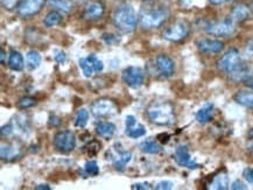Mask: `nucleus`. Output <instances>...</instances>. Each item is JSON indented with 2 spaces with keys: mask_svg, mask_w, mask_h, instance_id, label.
Wrapping results in <instances>:
<instances>
[{
  "mask_svg": "<svg viewBox=\"0 0 253 190\" xmlns=\"http://www.w3.org/2000/svg\"><path fill=\"white\" fill-rule=\"evenodd\" d=\"M217 67L222 73L229 75L233 80L244 83L251 78L253 68L242 59L241 53L236 48H231L217 62Z\"/></svg>",
  "mask_w": 253,
  "mask_h": 190,
  "instance_id": "nucleus-1",
  "label": "nucleus"
},
{
  "mask_svg": "<svg viewBox=\"0 0 253 190\" xmlns=\"http://www.w3.org/2000/svg\"><path fill=\"white\" fill-rule=\"evenodd\" d=\"M112 22L121 33L129 34L137 28L138 18L132 6L124 4L117 7L112 15Z\"/></svg>",
  "mask_w": 253,
  "mask_h": 190,
  "instance_id": "nucleus-2",
  "label": "nucleus"
},
{
  "mask_svg": "<svg viewBox=\"0 0 253 190\" xmlns=\"http://www.w3.org/2000/svg\"><path fill=\"white\" fill-rule=\"evenodd\" d=\"M148 120L158 126H169L175 123L174 106L168 102H155L147 109Z\"/></svg>",
  "mask_w": 253,
  "mask_h": 190,
  "instance_id": "nucleus-3",
  "label": "nucleus"
},
{
  "mask_svg": "<svg viewBox=\"0 0 253 190\" xmlns=\"http://www.w3.org/2000/svg\"><path fill=\"white\" fill-rule=\"evenodd\" d=\"M169 18V11L166 7H155L153 9H146L139 15V21L145 30H154L161 27Z\"/></svg>",
  "mask_w": 253,
  "mask_h": 190,
  "instance_id": "nucleus-4",
  "label": "nucleus"
},
{
  "mask_svg": "<svg viewBox=\"0 0 253 190\" xmlns=\"http://www.w3.org/2000/svg\"><path fill=\"white\" fill-rule=\"evenodd\" d=\"M207 34L216 38H230L237 32V24L231 18H225L222 20L211 21L204 27Z\"/></svg>",
  "mask_w": 253,
  "mask_h": 190,
  "instance_id": "nucleus-5",
  "label": "nucleus"
},
{
  "mask_svg": "<svg viewBox=\"0 0 253 190\" xmlns=\"http://www.w3.org/2000/svg\"><path fill=\"white\" fill-rule=\"evenodd\" d=\"M53 145L56 151L61 153L73 152L76 147V135L73 131L64 130L54 135Z\"/></svg>",
  "mask_w": 253,
  "mask_h": 190,
  "instance_id": "nucleus-6",
  "label": "nucleus"
},
{
  "mask_svg": "<svg viewBox=\"0 0 253 190\" xmlns=\"http://www.w3.org/2000/svg\"><path fill=\"white\" fill-rule=\"evenodd\" d=\"M189 32L190 27L188 22L180 20L167 27L162 33V38L169 42H180L189 35Z\"/></svg>",
  "mask_w": 253,
  "mask_h": 190,
  "instance_id": "nucleus-7",
  "label": "nucleus"
},
{
  "mask_svg": "<svg viewBox=\"0 0 253 190\" xmlns=\"http://www.w3.org/2000/svg\"><path fill=\"white\" fill-rule=\"evenodd\" d=\"M91 114L96 118H109L118 114V106L111 99L100 98L92 103Z\"/></svg>",
  "mask_w": 253,
  "mask_h": 190,
  "instance_id": "nucleus-8",
  "label": "nucleus"
},
{
  "mask_svg": "<svg viewBox=\"0 0 253 190\" xmlns=\"http://www.w3.org/2000/svg\"><path fill=\"white\" fill-rule=\"evenodd\" d=\"M123 82L129 88L137 89L144 84L145 73L139 67H127L122 74Z\"/></svg>",
  "mask_w": 253,
  "mask_h": 190,
  "instance_id": "nucleus-9",
  "label": "nucleus"
},
{
  "mask_svg": "<svg viewBox=\"0 0 253 190\" xmlns=\"http://www.w3.org/2000/svg\"><path fill=\"white\" fill-rule=\"evenodd\" d=\"M47 0H21L20 5L18 6L17 13L22 19H28L37 15L43 8Z\"/></svg>",
  "mask_w": 253,
  "mask_h": 190,
  "instance_id": "nucleus-10",
  "label": "nucleus"
},
{
  "mask_svg": "<svg viewBox=\"0 0 253 190\" xmlns=\"http://www.w3.org/2000/svg\"><path fill=\"white\" fill-rule=\"evenodd\" d=\"M154 67L159 75L164 78H169L175 73V63L166 54H160L155 57Z\"/></svg>",
  "mask_w": 253,
  "mask_h": 190,
  "instance_id": "nucleus-11",
  "label": "nucleus"
},
{
  "mask_svg": "<svg viewBox=\"0 0 253 190\" xmlns=\"http://www.w3.org/2000/svg\"><path fill=\"white\" fill-rule=\"evenodd\" d=\"M196 46L204 55H215L224 49V42L215 38H200L196 41Z\"/></svg>",
  "mask_w": 253,
  "mask_h": 190,
  "instance_id": "nucleus-12",
  "label": "nucleus"
},
{
  "mask_svg": "<svg viewBox=\"0 0 253 190\" xmlns=\"http://www.w3.org/2000/svg\"><path fill=\"white\" fill-rule=\"evenodd\" d=\"M174 157L178 166L186 167V168H189V169L199 168V163L195 162V161L191 159L190 153L189 151H188V147L186 145H178L176 150H175Z\"/></svg>",
  "mask_w": 253,
  "mask_h": 190,
  "instance_id": "nucleus-13",
  "label": "nucleus"
},
{
  "mask_svg": "<svg viewBox=\"0 0 253 190\" xmlns=\"http://www.w3.org/2000/svg\"><path fill=\"white\" fill-rule=\"evenodd\" d=\"M104 12H105V7H104L102 2L92 1L85 6L82 13V18L86 21H95L103 17Z\"/></svg>",
  "mask_w": 253,
  "mask_h": 190,
  "instance_id": "nucleus-14",
  "label": "nucleus"
},
{
  "mask_svg": "<svg viewBox=\"0 0 253 190\" xmlns=\"http://www.w3.org/2000/svg\"><path fill=\"white\" fill-rule=\"evenodd\" d=\"M230 18L232 19L236 24H241L251 18V7L246 4H238L233 6L230 12Z\"/></svg>",
  "mask_w": 253,
  "mask_h": 190,
  "instance_id": "nucleus-15",
  "label": "nucleus"
},
{
  "mask_svg": "<svg viewBox=\"0 0 253 190\" xmlns=\"http://www.w3.org/2000/svg\"><path fill=\"white\" fill-rule=\"evenodd\" d=\"M213 111H215V106L211 103H207L206 105H203L199 111L196 112V120L199 124H208L212 120L213 117Z\"/></svg>",
  "mask_w": 253,
  "mask_h": 190,
  "instance_id": "nucleus-16",
  "label": "nucleus"
},
{
  "mask_svg": "<svg viewBox=\"0 0 253 190\" xmlns=\"http://www.w3.org/2000/svg\"><path fill=\"white\" fill-rule=\"evenodd\" d=\"M237 104L253 110V90H241L233 96Z\"/></svg>",
  "mask_w": 253,
  "mask_h": 190,
  "instance_id": "nucleus-17",
  "label": "nucleus"
},
{
  "mask_svg": "<svg viewBox=\"0 0 253 190\" xmlns=\"http://www.w3.org/2000/svg\"><path fill=\"white\" fill-rule=\"evenodd\" d=\"M20 155V148L15 146V144H6L1 145V150H0V156L2 161L14 160Z\"/></svg>",
  "mask_w": 253,
  "mask_h": 190,
  "instance_id": "nucleus-18",
  "label": "nucleus"
},
{
  "mask_svg": "<svg viewBox=\"0 0 253 190\" xmlns=\"http://www.w3.org/2000/svg\"><path fill=\"white\" fill-rule=\"evenodd\" d=\"M8 67L13 72H21L25 67L24 57L18 50L12 49L8 56Z\"/></svg>",
  "mask_w": 253,
  "mask_h": 190,
  "instance_id": "nucleus-19",
  "label": "nucleus"
},
{
  "mask_svg": "<svg viewBox=\"0 0 253 190\" xmlns=\"http://www.w3.org/2000/svg\"><path fill=\"white\" fill-rule=\"evenodd\" d=\"M116 132V125L110 123V121H103L96 126V133L103 139L109 140L111 139Z\"/></svg>",
  "mask_w": 253,
  "mask_h": 190,
  "instance_id": "nucleus-20",
  "label": "nucleus"
},
{
  "mask_svg": "<svg viewBox=\"0 0 253 190\" xmlns=\"http://www.w3.org/2000/svg\"><path fill=\"white\" fill-rule=\"evenodd\" d=\"M132 159V153L129 151H119L118 154L115 156V159H112L113 166L117 170L123 172L125 169V167Z\"/></svg>",
  "mask_w": 253,
  "mask_h": 190,
  "instance_id": "nucleus-21",
  "label": "nucleus"
},
{
  "mask_svg": "<svg viewBox=\"0 0 253 190\" xmlns=\"http://www.w3.org/2000/svg\"><path fill=\"white\" fill-rule=\"evenodd\" d=\"M229 188V176L225 173H219L213 176L211 182L209 183L208 189L213 190H226Z\"/></svg>",
  "mask_w": 253,
  "mask_h": 190,
  "instance_id": "nucleus-22",
  "label": "nucleus"
},
{
  "mask_svg": "<svg viewBox=\"0 0 253 190\" xmlns=\"http://www.w3.org/2000/svg\"><path fill=\"white\" fill-rule=\"evenodd\" d=\"M47 4L50 8L62 13H69L74 8L71 0H47Z\"/></svg>",
  "mask_w": 253,
  "mask_h": 190,
  "instance_id": "nucleus-23",
  "label": "nucleus"
},
{
  "mask_svg": "<svg viewBox=\"0 0 253 190\" xmlns=\"http://www.w3.org/2000/svg\"><path fill=\"white\" fill-rule=\"evenodd\" d=\"M62 12L60 11H50L48 14L44 17L43 19V25L44 27L47 28H50V27H54V26H56L60 24L61 21H62Z\"/></svg>",
  "mask_w": 253,
  "mask_h": 190,
  "instance_id": "nucleus-24",
  "label": "nucleus"
},
{
  "mask_svg": "<svg viewBox=\"0 0 253 190\" xmlns=\"http://www.w3.org/2000/svg\"><path fill=\"white\" fill-rule=\"evenodd\" d=\"M139 148H140L141 152L146 154H158L162 151V146L155 143L153 140H146L144 143L139 145Z\"/></svg>",
  "mask_w": 253,
  "mask_h": 190,
  "instance_id": "nucleus-25",
  "label": "nucleus"
},
{
  "mask_svg": "<svg viewBox=\"0 0 253 190\" xmlns=\"http://www.w3.org/2000/svg\"><path fill=\"white\" fill-rule=\"evenodd\" d=\"M26 61H27V66L31 68V69H37V68L40 67L42 62V57L40 53L37 50H29L26 55Z\"/></svg>",
  "mask_w": 253,
  "mask_h": 190,
  "instance_id": "nucleus-26",
  "label": "nucleus"
},
{
  "mask_svg": "<svg viewBox=\"0 0 253 190\" xmlns=\"http://www.w3.org/2000/svg\"><path fill=\"white\" fill-rule=\"evenodd\" d=\"M125 133L127 134V137L132 138V139H138V138L144 137L146 134V128L144 125L137 123L131 127H126Z\"/></svg>",
  "mask_w": 253,
  "mask_h": 190,
  "instance_id": "nucleus-27",
  "label": "nucleus"
},
{
  "mask_svg": "<svg viewBox=\"0 0 253 190\" xmlns=\"http://www.w3.org/2000/svg\"><path fill=\"white\" fill-rule=\"evenodd\" d=\"M87 119H89V111H87L86 109H81V110L77 112L74 125L79 128L85 127L87 124Z\"/></svg>",
  "mask_w": 253,
  "mask_h": 190,
  "instance_id": "nucleus-28",
  "label": "nucleus"
},
{
  "mask_svg": "<svg viewBox=\"0 0 253 190\" xmlns=\"http://www.w3.org/2000/svg\"><path fill=\"white\" fill-rule=\"evenodd\" d=\"M79 63H80L81 69H82V72L84 74V76L87 77V78H90V77L93 75V72H95V70H93L92 64L89 62L87 57H83V59H80Z\"/></svg>",
  "mask_w": 253,
  "mask_h": 190,
  "instance_id": "nucleus-29",
  "label": "nucleus"
},
{
  "mask_svg": "<svg viewBox=\"0 0 253 190\" xmlns=\"http://www.w3.org/2000/svg\"><path fill=\"white\" fill-rule=\"evenodd\" d=\"M84 172H85L89 176H97L99 174V167L97 161L89 160L86 161L84 165Z\"/></svg>",
  "mask_w": 253,
  "mask_h": 190,
  "instance_id": "nucleus-30",
  "label": "nucleus"
},
{
  "mask_svg": "<svg viewBox=\"0 0 253 190\" xmlns=\"http://www.w3.org/2000/svg\"><path fill=\"white\" fill-rule=\"evenodd\" d=\"M35 105H37V101L33 97H29V96L20 98L18 102L19 109H21V110H27V109L33 108Z\"/></svg>",
  "mask_w": 253,
  "mask_h": 190,
  "instance_id": "nucleus-31",
  "label": "nucleus"
},
{
  "mask_svg": "<svg viewBox=\"0 0 253 190\" xmlns=\"http://www.w3.org/2000/svg\"><path fill=\"white\" fill-rule=\"evenodd\" d=\"M99 150H100V145L97 143V141H91V143H89L85 147L83 148V152L86 153L89 156H93L99 152Z\"/></svg>",
  "mask_w": 253,
  "mask_h": 190,
  "instance_id": "nucleus-32",
  "label": "nucleus"
},
{
  "mask_svg": "<svg viewBox=\"0 0 253 190\" xmlns=\"http://www.w3.org/2000/svg\"><path fill=\"white\" fill-rule=\"evenodd\" d=\"M0 2H1V7L6 11H13V9L18 8L21 0H0Z\"/></svg>",
  "mask_w": 253,
  "mask_h": 190,
  "instance_id": "nucleus-33",
  "label": "nucleus"
},
{
  "mask_svg": "<svg viewBox=\"0 0 253 190\" xmlns=\"http://www.w3.org/2000/svg\"><path fill=\"white\" fill-rule=\"evenodd\" d=\"M87 60H89V62L92 64L93 70H95L96 73L102 72V70L104 69V64H103L102 61H100L96 55H93V54H92V55L87 56Z\"/></svg>",
  "mask_w": 253,
  "mask_h": 190,
  "instance_id": "nucleus-34",
  "label": "nucleus"
},
{
  "mask_svg": "<svg viewBox=\"0 0 253 190\" xmlns=\"http://www.w3.org/2000/svg\"><path fill=\"white\" fill-rule=\"evenodd\" d=\"M174 183L171 181H161L159 182L157 186H155V189L157 190H169L173 189Z\"/></svg>",
  "mask_w": 253,
  "mask_h": 190,
  "instance_id": "nucleus-35",
  "label": "nucleus"
},
{
  "mask_svg": "<svg viewBox=\"0 0 253 190\" xmlns=\"http://www.w3.org/2000/svg\"><path fill=\"white\" fill-rule=\"evenodd\" d=\"M54 59L58 64H63L67 61V55L64 54V51H62V50H56V51H55Z\"/></svg>",
  "mask_w": 253,
  "mask_h": 190,
  "instance_id": "nucleus-36",
  "label": "nucleus"
},
{
  "mask_svg": "<svg viewBox=\"0 0 253 190\" xmlns=\"http://www.w3.org/2000/svg\"><path fill=\"white\" fill-rule=\"evenodd\" d=\"M243 176H244L246 181L253 185V168H250V167L245 168L244 172H243Z\"/></svg>",
  "mask_w": 253,
  "mask_h": 190,
  "instance_id": "nucleus-37",
  "label": "nucleus"
},
{
  "mask_svg": "<svg viewBox=\"0 0 253 190\" xmlns=\"http://www.w3.org/2000/svg\"><path fill=\"white\" fill-rule=\"evenodd\" d=\"M13 125L12 123H9L7 125H5V126L1 127V131H0V133H1V137H7V135H9L11 133H13Z\"/></svg>",
  "mask_w": 253,
  "mask_h": 190,
  "instance_id": "nucleus-38",
  "label": "nucleus"
},
{
  "mask_svg": "<svg viewBox=\"0 0 253 190\" xmlns=\"http://www.w3.org/2000/svg\"><path fill=\"white\" fill-rule=\"evenodd\" d=\"M137 123H138L137 118H135L134 115H132V114L127 115V117H126V119H125L126 127H131V126H133V125H135Z\"/></svg>",
  "mask_w": 253,
  "mask_h": 190,
  "instance_id": "nucleus-39",
  "label": "nucleus"
},
{
  "mask_svg": "<svg viewBox=\"0 0 253 190\" xmlns=\"http://www.w3.org/2000/svg\"><path fill=\"white\" fill-rule=\"evenodd\" d=\"M103 40L105 41L108 44H111L113 42H117V41H118V38H117L113 34H104Z\"/></svg>",
  "mask_w": 253,
  "mask_h": 190,
  "instance_id": "nucleus-40",
  "label": "nucleus"
},
{
  "mask_svg": "<svg viewBox=\"0 0 253 190\" xmlns=\"http://www.w3.org/2000/svg\"><path fill=\"white\" fill-rule=\"evenodd\" d=\"M131 188L132 189H137V190H148V189H151V187H150V185H148V183L144 182V183H135V185H133Z\"/></svg>",
  "mask_w": 253,
  "mask_h": 190,
  "instance_id": "nucleus-41",
  "label": "nucleus"
},
{
  "mask_svg": "<svg viewBox=\"0 0 253 190\" xmlns=\"http://www.w3.org/2000/svg\"><path fill=\"white\" fill-rule=\"evenodd\" d=\"M245 50H246V53H248L250 56H253V38H250L248 42H246Z\"/></svg>",
  "mask_w": 253,
  "mask_h": 190,
  "instance_id": "nucleus-42",
  "label": "nucleus"
},
{
  "mask_svg": "<svg viewBox=\"0 0 253 190\" xmlns=\"http://www.w3.org/2000/svg\"><path fill=\"white\" fill-rule=\"evenodd\" d=\"M231 189L233 190H243V189H246V187L244 186V183L242 181H239V180H237L231 185Z\"/></svg>",
  "mask_w": 253,
  "mask_h": 190,
  "instance_id": "nucleus-43",
  "label": "nucleus"
},
{
  "mask_svg": "<svg viewBox=\"0 0 253 190\" xmlns=\"http://www.w3.org/2000/svg\"><path fill=\"white\" fill-rule=\"evenodd\" d=\"M208 1L212 5H223V4H225V2L231 1V0H208Z\"/></svg>",
  "mask_w": 253,
  "mask_h": 190,
  "instance_id": "nucleus-44",
  "label": "nucleus"
},
{
  "mask_svg": "<svg viewBox=\"0 0 253 190\" xmlns=\"http://www.w3.org/2000/svg\"><path fill=\"white\" fill-rule=\"evenodd\" d=\"M51 188L48 185H39L35 187V190H50Z\"/></svg>",
  "mask_w": 253,
  "mask_h": 190,
  "instance_id": "nucleus-45",
  "label": "nucleus"
},
{
  "mask_svg": "<svg viewBox=\"0 0 253 190\" xmlns=\"http://www.w3.org/2000/svg\"><path fill=\"white\" fill-rule=\"evenodd\" d=\"M244 83H245V85L248 86V88L253 90V77H251V78H249V79H246Z\"/></svg>",
  "mask_w": 253,
  "mask_h": 190,
  "instance_id": "nucleus-46",
  "label": "nucleus"
},
{
  "mask_svg": "<svg viewBox=\"0 0 253 190\" xmlns=\"http://www.w3.org/2000/svg\"><path fill=\"white\" fill-rule=\"evenodd\" d=\"M0 54H1V55H0V62H1V64H5L6 54H5V50L2 49V48H1V51H0Z\"/></svg>",
  "mask_w": 253,
  "mask_h": 190,
  "instance_id": "nucleus-47",
  "label": "nucleus"
},
{
  "mask_svg": "<svg viewBox=\"0 0 253 190\" xmlns=\"http://www.w3.org/2000/svg\"><path fill=\"white\" fill-rule=\"evenodd\" d=\"M181 2H182V4H183V5H186V6H188V5H190L191 0H181Z\"/></svg>",
  "mask_w": 253,
  "mask_h": 190,
  "instance_id": "nucleus-48",
  "label": "nucleus"
},
{
  "mask_svg": "<svg viewBox=\"0 0 253 190\" xmlns=\"http://www.w3.org/2000/svg\"><path fill=\"white\" fill-rule=\"evenodd\" d=\"M249 139L253 140V128L252 130H250V132H249Z\"/></svg>",
  "mask_w": 253,
  "mask_h": 190,
  "instance_id": "nucleus-49",
  "label": "nucleus"
},
{
  "mask_svg": "<svg viewBox=\"0 0 253 190\" xmlns=\"http://www.w3.org/2000/svg\"><path fill=\"white\" fill-rule=\"evenodd\" d=\"M142 1H152V0H142Z\"/></svg>",
  "mask_w": 253,
  "mask_h": 190,
  "instance_id": "nucleus-50",
  "label": "nucleus"
},
{
  "mask_svg": "<svg viewBox=\"0 0 253 190\" xmlns=\"http://www.w3.org/2000/svg\"><path fill=\"white\" fill-rule=\"evenodd\" d=\"M252 8H253V0H252Z\"/></svg>",
  "mask_w": 253,
  "mask_h": 190,
  "instance_id": "nucleus-51",
  "label": "nucleus"
}]
</instances>
